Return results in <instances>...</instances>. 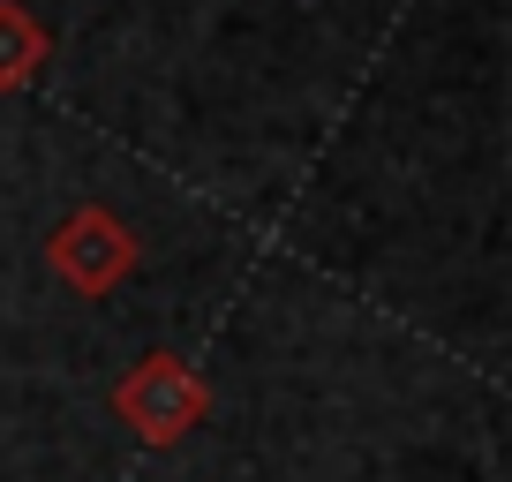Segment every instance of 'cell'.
Segmentation results:
<instances>
[{
  "instance_id": "obj_1",
  "label": "cell",
  "mask_w": 512,
  "mask_h": 482,
  "mask_svg": "<svg viewBox=\"0 0 512 482\" xmlns=\"http://www.w3.org/2000/svg\"><path fill=\"white\" fill-rule=\"evenodd\" d=\"M53 264H61L68 287L106 294L113 279H128V264H136V241H128V226L113 219L106 204H83L76 219L53 234Z\"/></svg>"
},
{
  "instance_id": "obj_2",
  "label": "cell",
  "mask_w": 512,
  "mask_h": 482,
  "mask_svg": "<svg viewBox=\"0 0 512 482\" xmlns=\"http://www.w3.org/2000/svg\"><path fill=\"white\" fill-rule=\"evenodd\" d=\"M121 415L136 422L151 445H174V437L204 415V392H196V377L181 370V362H144V370L121 385Z\"/></svg>"
},
{
  "instance_id": "obj_3",
  "label": "cell",
  "mask_w": 512,
  "mask_h": 482,
  "mask_svg": "<svg viewBox=\"0 0 512 482\" xmlns=\"http://www.w3.org/2000/svg\"><path fill=\"white\" fill-rule=\"evenodd\" d=\"M46 53H53V31L31 16V8H23V0H0V91L38 83Z\"/></svg>"
}]
</instances>
